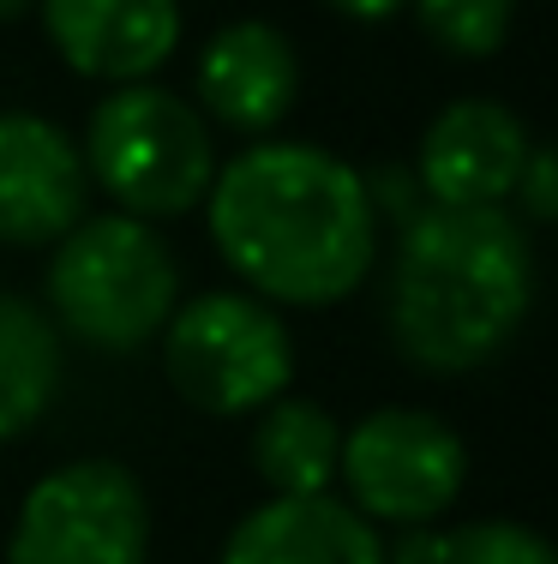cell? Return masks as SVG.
I'll list each match as a JSON object with an SVG mask.
<instances>
[{
	"mask_svg": "<svg viewBox=\"0 0 558 564\" xmlns=\"http://www.w3.org/2000/svg\"><path fill=\"white\" fill-rule=\"evenodd\" d=\"M222 264L271 306H337L379 259L366 174L295 139H259L217 163L205 193Z\"/></svg>",
	"mask_w": 558,
	"mask_h": 564,
	"instance_id": "1",
	"label": "cell"
},
{
	"mask_svg": "<svg viewBox=\"0 0 558 564\" xmlns=\"http://www.w3.org/2000/svg\"><path fill=\"white\" fill-rule=\"evenodd\" d=\"M535 276V240L504 205H420L396 223L384 330L408 367L474 372L528 325Z\"/></svg>",
	"mask_w": 558,
	"mask_h": 564,
	"instance_id": "2",
	"label": "cell"
},
{
	"mask_svg": "<svg viewBox=\"0 0 558 564\" xmlns=\"http://www.w3.org/2000/svg\"><path fill=\"white\" fill-rule=\"evenodd\" d=\"M85 174L97 193L114 198L121 217L156 223L205 205L217 181V132L198 102L175 97L156 78L114 85L85 120Z\"/></svg>",
	"mask_w": 558,
	"mask_h": 564,
	"instance_id": "3",
	"label": "cell"
},
{
	"mask_svg": "<svg viewBox=\"0 0 558 564\" xmlns=\"http://www.w3.org/2000/svg\"><path fill=\"white\" fill-rule=\"evenodd\" d=\"M48 306L55 330L102 355H127L163 337L180 306V264L168 240L139 217H85L55 240L48 259Z\"/></svg>",
	"mask_w": 558,
	"mask_h": 564,
	"instance_id": "4",
	"label": "cell"
},
{
	"mask_svg": "<svg viewBox=\"0 0 558 564\" xmlns=\"http://www.w3.org/2000/svg\"><path fill=\"white\" fill-rule=\"evenodd\" d=\"M163 367L168 384L193 402L198 414H259L295 379V337L259 294H193L163 325Z\"/></svg>",
	"mask_w": 558,
	"mask_h": 564,
	"instance_id": "5",
	"label": "cell"
},
{
	"mask_svg": "<svg viewBox=\"0 0 558 564\" xmlns=\"http://www.w3.org/2000/svg\"><path fill=\"white\" fill-rule=\"evenodd\" d=\"M337 480L366 522L391 529H427L450 517L469 480V451L427 409H372L342 433Z\"/></svg>",
	"mask_w": 558,
	"mask_h": 564,
	"instance_id": "6",
	"label": "cell"
},
{
	"mask_svg": "<svg viewBox=\"0 0 558 564\" xmlns=\"http://www.w3.org/2000/svg\"><path fill=\"white\" fill-rule=\"evenodd\" d=\"M151 499L121 463H66L19 505L7 564H144Z\"/></svg>",
	"mask_w": 558,
	"mask_h": 564,
	"instance_id": "7",
	"label": "cell"
},
{
	"mask_svg": "<svg viewBox=\"0 0 558 564\" xmlns=\"http://www.w3.org/2000/svg\"><path fill=\"white\" fill-rule=\"evenodd\" d=\"M90 174L78 139L48 115H0V247H55L85 223Z\"/></svg>",
	"mask_w": 558,
	"mask_h": 564,
	"instance_id": "8",
	"label": "cell"
},
{
	"mask_svg": "<svg viewBox=\"0 0 558 564\" xmlns=\"http://www.w3.org/2000/svg\"><path fill=\"white\" fill-rule=\"evenodd\" d=\"M528 127L504 102L462 97L420 132L415 181L427 205H469V210H499L511 205L516 174L528 163Z\"/></svg>",
	"mask_w": 558,
	"mask_h": 564,
	"instance_id": "9",
	"label": "cell"
},
{
	"mask_svg": "<svg viewBox=\"0 0 558 564\" xmlns=\"http://www.w3.org/2000/svg\"><path fill=\"white\" fill-rule=\"evenodd\" d=\"M198 115L210 127H229L241 139H264L288 120L300 97V55L276 24L234 19L198 48Z\"/></svg>",
	"mask_w": 558,
	"mask_h": 564,
	"instance_id": "10",
	"label": "cell"
},
{
	"mask_svg": "<svg viewBox=\"0 0 558 564\" xmlns=\"http://www.w3.org/2000/svg\"><path fill=\"white\" fill-rule=\"evenodd\" d=\"M55 55L78 78L139 85L180 43V0H36Z\"/></svg>",
	"mask_w": 558,
	"mask_h": 564,
	"instance_id": "11",
	"label": "cell"
},
{
	"mask_svg": "<svg viewBox=\"0 0 558 564\" xmlns=\"http://www.w3.org/2000/svg\"><path fill=\"white\" fill-rule=\"evenodd\" d=\"M217 564H384V534L330 492L264 499L234 522Z\"/></svg>",
	"mask_w": 558,
	"mask_h": 564,
	"instance_id": "12",
	"label": "cell"
},
{
	"mask_svg": "<svg viewBox=\"0 0 558 564\" xmlns=\"http://www.w3.org/2000/svg\"><path fill=\"white\" fill-rule=\"evenodd\" d=\"M342 456V426L330 421V409L300 397H276L252 421V468L271 487V499H313L330 492Z\"/></svg>",
	"mask_w": 558,
	"mask_h": 564,
	"instance_id": "13",
	"label": "cell"
},
{
	"mask_svg": "<svg viewBox=\"0 0 558 564\" xmlns=\"http://www.w3.org/2000/svg\"><path fill=\"white\" fill-rule=\"evenodd\" d=\"M66 348L43 306L0 294V445L31 433L61 391Z\"/></svg>",
	"mask_w": 558,
	"mask_h": 564,
	"instance_id": "14",
	"label": "cell"
},
{
	"mask_svg": "<svg viewBox=\"0 0 558 564\" xmlns=\"http://www.w3.org/2000/svg\"><path fill=\"white\" fill-rule=\"evenodd\" d=\"M384 564H558L552 546L523 522H469V529H396L384 541Z\"/></svg>",
	"mask_w": 558,
	"mask_h": 564,
	"instance_id": "15",
	"label": "cell"
},
{
	"mask_svg": "<svg viewBox=\"0 0 558 564\" xmlns=\"http://www.w3.org/2000/svg\"><path fill=\"white\" fill-rule=\"evenodd\" d=\"M408 7H415L420 31H427L445 55L486 61V55H499V43L511 36L516 0H408Z\"/></svg>",
	"mask_w": 558,
	"mask_h": 564,
	"instance_id": "16",
	"label": "cell"
},
{
	"mask_svg": "<svg viewBox=\"0 0 558 564\" xmlns=\"http://www.w3.org/2000/svg\"><path fill=\"white\" fill-rule=\"evenodd\" d=\"M511 198L523 205V217L535 228H547L558 217V163H552L547 144H528V163H523V174H516V193Z\"/></svg>",
	"mask_w": 558,
	"mask_h": 564,
	"instance_id": "17",
	"label": "cell"
},
{
	"mask_svg": "<svg viewBox=\"0 0 558 564\" xmlns=\"http://www.w3.org/2000/svg\"><path fill=\"white\" fill-rule=\"evenodd\" d=\"M330 7H337L342 19H354V24H384V19H396L408 0H330Z\"/></svg>",
	"mask_w": 558,
	"mask_h": 564,
	"instance_id": "18",
	"label": "cell"
},
{
	"mask_svg": "<svg viewBox=\"0 0 558 564\" xmlns=\"http://www.w3.org/2000/svg\"><path fill=\"white\" fill-rule=\"evenodd\" d=\"M36 0H0V24H12V19H24V12H31Z\"/></svg>",
	"mask_w": 558,
	"mask_h": 564,
	"instance_id": "19",
	"label": "cell"
}]
</instances>
